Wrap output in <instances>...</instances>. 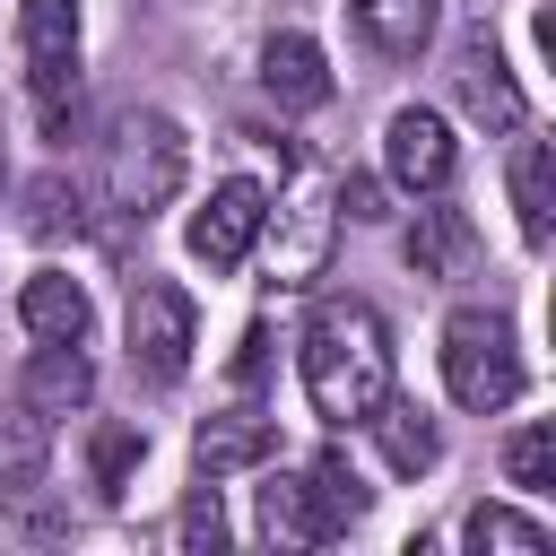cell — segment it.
Wrapping results in <instances>:
<instances>
[{
    "label": "cell",
    "instance_id": "obj_16",
    "mask_svg": "<svg viewBox=\"0 0 556 556\" xmlns=\"http://www.w3.org/2000/svg\"><path fill=\"white\" fill-rule=\"evenodd\" d=\"M504 182H513L521 243H539V252H547V235H556V156H547V139H521V148H513V165H504Z\"/></svg>",
    "mask_w": 556,
    "mask_h": 556
},
{
    "label": "cell",
    "instance_id": "obj_8",
    "mask_svg": "<svg viewBox=\"0 0 556 556\" xmlns=\"http://www.w3.org/2000/svg\"><path fill=\"white\" fill-rule=\"evenodd\" d=\"M261 217H269V191H261L252 174H226V182L191 208L182 243H191V261H208V269H243L252 243H261Z\"/></svg>",
    "mask_w": 556,
    "mask_h": 556
},
{
    "label": "cell",
    "instance_id": "obj_1",
    "mask_svg": "<svg viewBox=\"0 0 556 556\" xmlns=\"http://www.w3.org/2000/svg\"><path fill=\"white\" fill-rule=\"evenodd\" d=\"M295 365H304V400H313V417H330V426H365L374 400L391 391V330H382L374 304L330 295V304H313Z\"/></svg>",
    "mask_w": 556,
    "mask_h": 556
},
{
    "label": "cell",
    "instance_id": "obj_3",
    "mask_svg": "<svg viewBox=\"0 0 556 556\" xmlns=\"http://www.w3.org/2000/svg\"><path fill=\"white\" fill-rule=\"evenodd\" d=\"M365 504H374V486L339 452H321L313 469H278L261 486V530L287 539V547H330L348 521H365Z\"/></svg>",
    "mask_w": 556,
    "mask_h": 556
},
{
    "label": "cell",
    "instance_id": "obj_5",
    "mask_svg": "<svg viewBox=\"0 0 556 556\" xmlns=\"http://www.w3.org/2000/svg\"><path fill=\"white\" fill-rule=\"evenodd\" d=\"M261 235H269V278L278 287H313L321 261H330V235H339V191L313 165H295V191L261 217Z\"/></svg>",
    "mask_w": 556,
    "mask_h": 556
},
{
    "label": "cell",
    "instance_id": "obj_7",
    "mask_svg": "<svg viewBox=\"0 0 556 556\" xmlns=\"http://www.w3.org/2000/svg\"><path fill=\"white\" fill-rule=\"evenodd\" d=\"M191 348H200V313L174 278H139L130 287V365L148 382H182L191 374Z\"/></svg>",
    "mask_w": 556,
    "mask_h": 556
},
{
    "label": "cell",
    "instance_id": "obj_25",
    "mask_svg": "<svg viewBox=\"0 0 556 556\" xmlns=\"http://www.w3.org/2000/svg\"><path fill=\"white\" fill-rule=\"evenodd\" d=\"M339 208H348V217H391V208H382V182H365V174L339 182Z\"/></svg>",
    "mask_w": 556,
    "mask_h": 556
},
{
    "label": "cell",
    "instance_id": "obj_20",
    "mask_svg": "<svg viewBox=\"0 0 556 556\" xmlns=\"http://www.w3.org/2000/svg\"><path fill=\"white\" fill-rule=\"evenodd\" d=\"M460 539H469L478 556H547V521H539V513H513V504H478V513L460 521Z\"/></svg>",
    "mask_w": 556,
    "mask_h": 556
},
{
    "label": "cell",
    "instance_id": "obj_6",
    "mask_svg": "<svg viewBox=\"0 0 556 556\" xmlns=\"http://www.w3.org/2000/svg\"><path fill=\"white\" fill-rule=\"evenodd\" d=\"M17 52L43 122L61 130V104H78V0H17Z\"/></svg>",
    "mask_w": 556,
    "mask_h": 556
},
{
    "label": "cell",
    "instance_id": "obj_9",
    "mask_svg": "<svg viewBox=\"0 0 556 556\" xmlns=\"http://www.w3.org/2000/svg\"><path fill=\"white\" fill-rule=\"evenodd\" d=\"M452 96H460V113L486 122L495 139H513V130L530 122V104H521V87H513V70H504L495 26H469V35H460V52H452Z\"/></svg>",
    "mask_w": 556,
    "mask_h": 556
},
{
    "label": "cell",
    "instance_id": "obj_24",
    "mask_svg": "<svg viewBox=\"0 0 556 556\" xmlns=\"http://www.w3.org/2000/svg\"><path fill=\"white\" fill-rule=\"evenodd\" d=\"M174 539L191 547V556H208V547H226V513H217V495L200 486L191 504H182V521H174Z\"/></svg>",
    "mask_w": 556,
    "mask_h": 556
},
{
    "label": "cell",
    "instance_id": "obj_14",
    "mask_svg": "<svg viewBox=\"0 0 556 556\" xmlns=\"http://www.w3.org/2000/svg\"><path fill=\"white\" fill-rule=\"evenodd\" d=\"M348 17H356V35H365L374 52L417 61V52L434 43V26H443V0H348Z\"/></svg>",
    "mask_w": 556,
    "mask_h": 556
},
{
    "label": "cell",
    "instance_id": "obj_19",
    "mask_svg": "<svg viewBox=\"0 0 556 556\" xmlns=\"http://www.w3.org/2000/svg\"><path fill=\"white\" fill-rule=\"evenodd\" d=\"M43 460H52V417L43 408H0V495H26L35 478H43Z\"/></svg>",
    "mask_w": 556,
    "mask_h": 556
},
{
    "label": "cell",
    "instance_id": "obj_11",
    "mask_svg": "<svg viewBox=\"0 0 556 556\" xmlns=\"http://www.w3.org/2000/svg\"><path fill=\"white\" fill-rule=\"evenodd\" d=\"M269 452H278V417H261V408H217V417H200V434H191V460H200V478L261 469Z\"/></svg>",
    "mask_w": 556,
    "mask_h": 556
},
{
    "label": "cell",
    "instance_id": "obj_17",
    "mask_svg": "<svg viewBox=\"0 0 556 556\" xmlns=\"http://www.w3.org/2000/svg\"><path fill=\"white\" fill-rule=\"evenodd\" d=\"M17 321H26L35 339H87L96 304H87V287H78L70 269H35L26 295H17Z\"/></svg>",
    "mask_w": 556,
    "mask_h": 556
},
{
    "label": "cell",
    "instance_id": "obj_2",
    "mask_svg": "<svg viewBox=\"0 0 556 556\" xmlns=\"http://www.w3.org/2000/svg\"><path fill=\"white\" fill-rule=\"evenodd\" d=\"M182 174H191V139L174 113H122L113 122V139H104V208L113 217L148 226L182 191Z\"/></svg>",
    "mask_w": 556,
    "mask_h": 556
},
{
    "label": "cell",
    "instance_id": "obj_22",
    "mask_svg": "<svg viewBox=\"0 0 556 556\" xmlns=\"http://www.w3.org/2000/svg\"><path fill=\"white\" fill-rule=\"evenodd\" d=\"M504 478H513L521 495H556V426L504 434Z\"/></svg>",
    "mask_w": 556,
    "mask_h": 556
},
{
    "label": "cell",
    "instance_id": "obj_15",
    "mask_svg": "<svg viewBox=\"0 0 556 556\" xmlns=\"http://www.w3.org/2000/svg\"><path fill=\"white\" fill-rule=\"evenodd\" d=\"M365 426H374V443H382V460H391L400 478H417V469H434V460H443V434H434V417H426L417 400H400V391H382Z\"/></svg>",
    "mask_w": 556,
    "mask_h": 556
},
{
    "label": "cell",
    "instance_id": "obj_12",
    "mask_svg": "<svg viewBox=\"0 0 556 556\" xmlns=\"http://www.w3.org/2000/svg\"><path fill=\"white\" fill-rule=\"evenodd\" d=\"M261 87H269V104H287V113H313V104H330V61H321V43L313 35H269L261 43Z\"/></svg>",
    "mask_w": 556,
    "mask_h": 556
},
{
    "label": "cell",
    "instance_id": "obj_21",
    "mask_svg": "<svg viewBox=\"0 0 556 556\" xmlns=\"http://www.w3.org/2000/svg\"><path fill=\"white\" fill-rule=\"evenodd\" d=\"M78 226H87V208H78V182H61V174H35V182H26V235L61 243V235H78Z\"/></svg>",
    "mask_w": 556,
    "mask_h": 556
},
{
    "label": "cell",
    "instance_id": "obj_4",
    "mask_svg": "<svg viewBox=\"0 0 556 556\" xmlns=\"http://www.w3.org/2000/svg\"><path fill=\"white\" fill-rule=\"evenodd\" d=\"M521 339H513V321L504 313H486V304H469V313H452L443 321V391L460 400V408H513L521 400Z\"/></svg>",
    "mask_w": 556,
    "mask_h": 556
},
{
    "label": "cell",
    "instance_id": "obj_10",
    "mask_svg": "<svg viewBox=\"0 0 556 556\" xmlns=\"http://www.w3.org/2000/svg\"><path fill=\"white\" fill-rule=\"evenodd\" d=\"M452 165H460V139H452V122H443L434 104H400V113L382 122V174H391L400 191H443Z\"/></svg>",
    "mask_w": 556,
    "mask_h": 556
},
{
    "label": "cell",
    "instance_id": "obj_23",
    "mask_svg": "<svg viewBox=\"0 0 556 556\" xmlns=\"http://www.w3.org/2000/svg\"><path fill=\"white\" fill-rule=\"evenodd\" d=\"M148 460V434L139 426H96V443H87V469H96V486L104 495H122V478Z\"/></svg>",
    "mask_w": 556,
    "mask_h": 556
},
{
    "label": "cell",
    "instance_id": "obj_13",
    "mask_svg": "<svg viewBox=\"0 0 556 556\" xmlns=\"http://www.w3.org/2000/svg\"><path fill=\"white\" fill-rule=\"evenodd\" d=\"M17 400H26V408H43V417L87 408V400H96V365H87V348H78V339H43V348L26 356Z\"/></svg>",
    "mask_w": 556,
    "mask_h": 556
},
{
    "label": "cell",
    "instance_id": "obj_18",
    "mask_svg": "<svg viewBox=\"0 0 556 556\" xmlns=\"http://www.w3.org/2000/svg\"><path fill=\"white\" fill-rule=\"evenodd\" d=\"M469 252H478V235H469L460 208H417V226H408V269L417 278H460Z\"/></svg>",
    "mask_w": 556,
    "mask_h": 556
}]
</instances>
